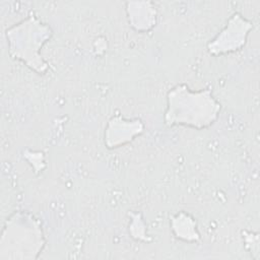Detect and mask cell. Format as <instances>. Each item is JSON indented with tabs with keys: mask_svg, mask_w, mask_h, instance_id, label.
<instances>
[{
	"mask_svg": "<svg viewBox=\"0 0 260 260\" xmlns=\"http://www.w3.org/2000/svg\"><path fill=\"white\" fill-rule=\"evenodd\" d=\"M221 105L210 88L193 91L186 83L177 84L168 91L164 122L167 126H188L197 130L215 123Z\"/></svg>",
	"mask_w": 260,
	"mask_h": 260,
	"instance_id": "cell-1",
	"label": "cell"
},
{
	"mask_svg": "<svg viewBox=\"0 0 260 260\" xmlns=\"http://www.w3.org/2000/svg\"><path fill=\"white\" fill-rule=\"evenodd\" d=\"M45 245L42 222L27 211H17L4 223L0 238V260H35Z\"/></svg>",
	"mask_w": 260,
	"mask_h": 260,
	"instance_id": "cell-2",
	"label": "cell"
},
{
	"mask_svg": "<svg viewBox=\"0 0 260 260\" xmlns=\"http://www.w3.org/2000/svg\"><path fill=\"white\" fill-rule=\"evenodd\" d=\"M5 36L12 59L21 61L38 74H45L48 71L49 64L40 54L43 46L53 36V30L48 24L43 23L35 15H29L7 28Z\"/></svg>",
	"mask_w": 260,
	"mask_h": 260,
	"instance_id": "cell-3",
	"label": "cell"
},
{
	"mask_svg": "<svg viewBox=\"0 0 260 260\" xmlns=\"http://www.w3.org/2000/svg\"><path fill=\"white\" fill-rule=\"evenodd\" d=\"M253 23L240 13H234L225 26L207 44V51L212 56L230 54L241 50L247 43Z\"/></svg>",
	"mask_w": 260,
	"mask_h": 260,
	"instance_id": "cell-4",
	"label": "cell"
},
{
	"mask_svg": "<svg viewBox=\"0 0 260 260\" xmlns=\"http://www.w3.org/2000/svg\"><path fill=\"white\" fill-rule=\"evenodd\" d=\"M144 124L140 119H125L118 114L113 116L105 129L104 142L107 148L113 149L134 140L144 131Z\"/></svg>",
	"mask_w": 260,
	"mask_h": 260,
	"instance_id": "cell-5",
	"label": "cell"
},
{
	"mask_svg": "<svg viewBox=\"0 0 260 260\" xmlns=\"http://www.w3.org/2000/svg\"><path fill=\"white\" fill-rule=\"evenodd\" d=\"M126 12L130 25L136 31H147L156 23L157 12L151 2H127Z\"/></svg>",
	"mask_w": 260,
	"mask_h": 260,
	"instance_id": "cell-6",
	"label": "cell"
},
{
	"mask_svg": "<svg viewBox=\"0 0 260 260\" xmlns=\"http://www.w3.org/2000/svg\"><path fill=\"white\" fill-rule=\"evenodd\" d=\"M170 219L171 230L177 239L189 243L197 242L200 239L197 222L190 214L185 211H180L176 215H172Z\"/></svg>",
	"mask_w": 260,
	"mask_h": 260,
	"instance_id": "cell-7",
	"label": "cell"
},
{
	"mask_svg": "<svg viewBox=\"0 0 260 260\" xmlns=\"http://www.w3.org/2000/svg\"><path fill=\"white\" fill-rule=\"evenodd\" d=\"M132 223L134 225H136V228L130 225L129 228V231L132 235L133 238L137 239V240H142L144 242H148L150 241V239H147V237L145 236V225L142 221V218H141V215L136 213V214H132Z\"/></svg>",
	"mask_w": 260,
	"mask_h": 260,
	"instance_id": "cell-8",
	"label": "cell"
}]
</instances>
